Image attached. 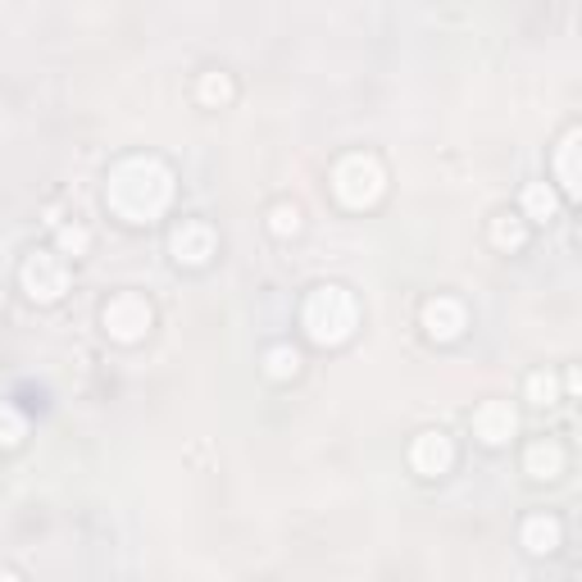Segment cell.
Here are the masks:
<instances>
[{"label":"cell","instance_id":"cell-4","mask_svg":"<svg viewBox=\"0 0 582 582\" xmlns=\"http://www.w3.org/2000/svg\"><path fill=\"white\" fill-rule=\"evenodd\" d=\"M101 328L109 333V341L119 346H137L146 341V333L155 328V306L142 292H119L101 306Z\"/></svg>","mask_w":582,"mask_h":582},{"label":"cell","instance_id":"cell-11","mask_svg":"<svg viewBox=\"0 0 582 582\" xmlns=\"http://www.w3.org/2000/svg\"><path fill=\"white\" fill-rule=\"evenodd\" d=\"M519 546L528 555H555L565 546V523L555 515H546V509H538V515H528L519 523Z\"/></svg>","mask_w":582,"mask_h":582},{"label":"cell","instance_id":"cell-17","mask_svg":"<svg viewBox=\"0 0 582 582\" xmlns=\"http://www.w3.org/2000/svg\"><path fill=\"white\" fill-rule=\"evenodd\" d=\"M300 228H306V209H300L296 201H277V205H269V232H273L277 242L296 237Z\"/></svg>","mask_w":582,"mask_h":582},{"label":"cell","instance_id":"cell-7","mask_svg":"<svg viewBox=\"0 0 582 582\" xmlns=\"http://www.w3.org/2000/svg\"><path fill=\"white\" fill-rule=\"evenodd\" d=\"M455 460H460L455 437L441 432V428H424L410 441V469L418 478H447L455 469Z\"/></svg>","mask_w":582,"mask_h":582},{"label":"cell","instance_id":"cell-16","mask_svg":"<svg viewBox=\"0 0 582 582\" xmlns=\"http://www.w3.org/2000/svg\"><path fill=\"white\" fill-rule=\"evenodd\" d=\"M300 374V351L292 341H277V346H269L264 351V378H273V383H292Z\"/></svg>","mask_w":582,"mask_h":582},{"label":"cell","instance_id":"cell-2","mask_svg":"<svg viewBox=\"0 0 582 582\" xmlns=\"http://www.w3.org/2000/svg\"><path fill=\"white\" fill-rule=\"evenodd\" d=\"M300 328L314 346L333 351V346H346L360 328V300L351 287L341 283H319L310 287L306 306H300Z\"/></svg>","mask_w":582,"mask_h":582},{"label":"cell","instance_id":"cell-15","mask_svg":"<svg viewBox=\"0 0 582 582\" xmlns=\"http://www.w3.org/2000/svg\"><path fill=\"white\" fill-rule=\"evenodd\" d=\"M578 142H582V132L569 128V132L560 137V146H555V178H560V187H565L569 201L578 196V151H582Z\"/></svg>","mask_w":582,"mask_h":582},{"label":"cell","instance_id":"cell-3","mask_svg":"<svg viewBox=\"0 0 582 582\" xmlns=\"http://www.w3.org/2000/svg\"><path fill=\"white\" fill-rule=\"evenodd\" d=\"M328 187H333L337 205L364 215V209H374L387 196V165H383L374 151H351V155H341L337 165H333Z\"/></svg>","mask_w":582,"mask_h":582},{"label":"cell","instance_id":"cell-13","mask_svg":"<svg viewBox=\"0 0 582 582\" xmlns=\"http://www.w3.org/2000/svg\"><path fill=\"white\" fill-rule=\"evenodd\" d=\"M196 101L205 109H228L232 101H237V82H232L228 68H205V74L196 78Z\"/></svg>","mask_w":582,"mask_h":582},{"label":"cell","instance_id":"cell-18","mask_svg":"<svg viewBox=\"0 0 582 582\" xmlns=\"http://www.w3.org/2000/svg\"><path fill=\"white\" fill-rule=\"evenodd\" d=\"M523 396H528V405H555V401H565V391H560V378L551 374V368H538V374H528L523 383Z\"/></svg>","mask_w":582,"mask_h":582},{"label":"cell","instance_id":"cell-9","mask_svg":"<svg viewBox=\"0 0 582 582\" xmlns=\"http://www.w3.org/2000/svg\"><path fill=\"white\" fill-rule=\"evenodd\" d=\"M418 323H424V333L432 341H460L464 328H469V310H464V300L460 296H432L424 300V314H418Z\"/></svg>","mask_w":582,"mask_h":582},{"label":"cell","instance_id":"cell-20","mask_svg":"<svg viewBox=\"0 0 582 582\" xmlns=\"http://www.w3.org/2000/svg\"><path fill=\"white\" fill-rule=\"evenodd\" d=\"M23 437H28V418H23L14 405H0V451L23 447Z\"/></svg>","mask_w":582,"mask_h":582},{"label":"cell","instance_id":"cell-5","mask_svg":"<svg viewBox=\"0 0 582 582\" xmlns=\"http://www.w3.org/2000/svg\"><path fill=\"white\" fill-rule=\"evenodd\" d=\"M18 287L28 292L33 306H55L68 292V260L60 250H33L18 269Z\"/></svg>","mask_w":582,"mask_h":582},{"label":"cell","instance_id":"cell-10","mask_svg":"<svg viewBox=\"0 0 582 582\" xmlns=\"http://www.w3.org/2000/svg\"><path fill=\"white\" fill-rule=\"evenodd\" d=\"M569 469V451H565V441L560 437H538V441H528V451H523V474L532 482H555V478H565Z\"/></svg>","mask_w":582,"mask_h":582},{"label":"cell","instance_id":"cell-12","mask_svg":"<svg viewBox=\"0 0 582 582\" xmlns=\"http://www.w3.org/2000/svg\"><path fill=\"white\" fill-rule=\"evenodd\" d=\"M487 237H492V246L496 250H505V255H519L523 246H528V237H532V223L523 219V215H496L492 223H487Z\"/></svg>","mask_w":582,"mask_h":582},{"label":"cell","instance_id":"cell-19","mask_svg":"<svg viewBox=\"0 0 582 582\" xmlns=\"http://www.w3.org/2000/svg\"><path fill=\"white\" fill-rule=\"evenodd\" d=\"M55 246H60L64 260H82V255L91 250V232H87L82 223H64V228L55 232Z\"/></svg>","mask_w":582,"mask_h":582},{"label":"cell","instance_id":"cell-21","mask_svg":"<svg viewBox=\"0 0 582 582\" xmlns=\"http://www.w3.org/2000/svg\"><path fill=\"white\" fill-rule=\"evenodd\" d=\"M0 578H18V569H10V565H0Z\"/></svg>","mask_w":582,"mask_h":582},{"label":"cell","instance_id":"cell-6","mask_svg":"<svg viewBox=\"0 0 582 582\" xmlns=\"http://www.w3.org/2000/svg\"><path fill=\"white\" fill-rule=\"evenodd\" d=\"M169 255H173V264H182V269H205L219 255V232L209 228L205 219H182L169 232Z\"/></svg>","mask_w":582,"mask_h":582},{"label":"cell","instance_id":"cell-14","mask_svg":"<svg viewBox=\"0 0 582 582\" xmlns=\"http://www.w3.org/2000/svg\"><path fill=\"white\" fill-rule=\"evenodd\" d=\"M519 215L528 223H551L555 215H560V196H555L551 182H528L523 196H519Z\"/></svg>","mask_w":582,"mask_h":582},{"label":"cell","instance_id":"cell-22","mask_svg":"<svg viewBox=\"0 0 582 582\" xmlns=\"http://www.w3.org/2000/svg\"><path fill=\"white\" fill-rule=\"evenodd\" d=\"M0 310H5V292H0Z\"/></svg>","mask_w":582,"mask_h":582},{"label":"cell","instance_id":"cell-1","mask_svg":"<svg viewBox=\"0 0 582 582\" xmlns=\"http://www.w3.org/2000/svg\"><path fill=\"white\" fill-rule=\"evenodd\" d=\"M173 187V169L159 155H124L105 173V209L128 228H146L169 215Z\"/></svg>","mask_w":582,"mask_h":582},{"label":"cell","instance_id":"cell-8","mask_svg":"<svg viewBox=\"0 0 582 582\" xmlns=\"http://www.w3.org/2000/svg\"><path fill=\"white\" fill-rule=\"evenodd\" d=\"M469 428H474V437L482 441V447H509V441L519 437V410L509 405V401H482L478 410H474V418H469Z\"/></svg>","mask_w":582,"mask_h":582}]
</instances>
